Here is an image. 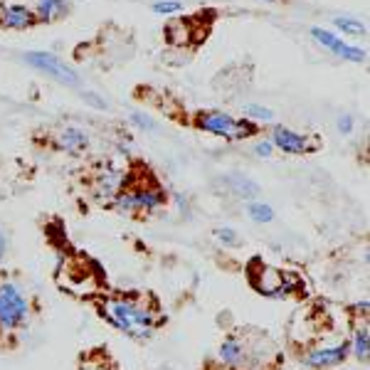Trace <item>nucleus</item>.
Segmentation results:
<instances>
[{
    "label": "nucleus",
    "instance_id": "17",
    "mask_svg": "<svg viewBox=\"0 0 370 370\" xmlns=\"http://www.w3.org/2000/svg\"><path fill=\"white\" fill-rule=\"evenodd\" d=\"M242 111H245L247 116L254 119V121H262V123H269L274 121V111L267 109V106H259V104H245L242 106Z\"/></svg>",
    "mask_w": 370,
    "mask_h": 370
},
{
    "label": "nucleus",
    "instance_id": "3",
    "mask_svg": "<svg viewBox=\"0 0 370 370\" xmlns=\"http://www.w3.org/2000/svg\"><path fill=\"white\" fill-rule=\"evenodd\" d=\"M166 203V193L151 185V188H123L111 197V208L116 212H151Z\"/></svg>",
    "mask_w": 370,
    "mask_h": 370
},
{
    "label": "nucleus",
    "instance_id": "9",
    "mask_svg": "<svg viewBox=\"0 0 370 370\" xmlns=\"http://www.w3.org/2000/svg\"><path fill=\"white\" fill-rule=\"evenodd\" d=\"M269 141L274 148L284 151V153H291V156H301V153H311L314 151V143H308V138L304 134H296V131L286 129V126H274L271 129Z\"/></svg>",
    "mask_w": 370,
    "mask_h": 370
},
{
    "label": "nucleus",
    "instance_id": "15",
    "mask_svg": "<svg viewBox=\"0 0 370 370\" xmlns=\"http://www.w3.org/2000/svg\"><path fill=\"white\" fill-rule=\"evenodd\" d=\"M247 215H249V220L259 222V225H267V222L274 220V210H271V205L252 200V203L247 205Z\"/></svg>",
    "mask_w": 370,
    "mask_h": 370
},
{
    "label": "nucleus",
    "instance_id": "23",
    "mask_svg": "<svg viewBox=\"0 0 370 370\" xmlns=\"http://www.w3.org/2000/svg\"><path fill=\"white\" fill-rule=\"evenodd\" d=\"M271 151H274V146H271V141H259L257 146H254V153H257L259 158H269Z\"/></svg>",
    "mask_w": 370,
    "mask_h": 370
},
{
    "label": "nucleus",
    "instance_id": "19",
    "mask_svg": "<svg viewBox=\"0 0 370 370\" xmlns=\"http://www.w3.org/2000/svg\"><path fill=\"white\" fill-rule=\"evenodd\" d=\"M215 237L222 242L225 247H237L240 245V234L234 232L232 227H217L215 230Z\"/></svg>",
    "mask_w": 370,
    "mask_h": 370
},
{
    "label": "nucleus",
    "instance_id": "22",
    "mask_svg": "<svg viewBox=\"0 0 370 370\" xmlns=\"http://www.w3.org/2000/svg\"><path fill=\"white\" fill-rule=\"evenodd\" d=\"M353 123H356V121H353L351 114H343V116L338 119V131H341L343 136H348V134L353 131Z\"/></svg>",
    "mask_w": 370,
    "mask_h": 370
},
{
    "label": "nucleus",
    "instance_id": "25",
    "mask_svg": "<svg viewBox=\"0 0 370 370\" xmlns=\"http://www.w3.org/2000/svg\"><path fill=\"white\" fill-rule=\"evenodd\" d=\"M264 3H277V0H264Z\"/></svg>",
    "mask_w": 370,
    "mask_h": 370
},
{
    "label": "nucleus",
    "instance_id": "24",
    "mask_svg": "<svg viewBox=\"0 0 370 370\" xmlns=\"http://www.w3.org/2000/svg\"><path fill=\"white\" fill-rule=\"evenodd\" d=\"M8 254V237H5V232L0 230V259L5 257Z\"/></svg>",
    "mask_w": 370,
    "mask_h": 370
},
{
    "label": "nucleus",
    "instance_id": "5",
    "mask_svg": "<svg viewBox=\"0 0 370 370\" xmlns=\"http://www.w3.org/2000/svg\"><path fill=\"white\" fill-rule=\"evenodd\" d=\"M23 60L27 62L30 67L49 74V77H52V79H57L60 84L79 86V74L74 72L69 64H64V62H62L57 55H49V52H27Z\"/></svg>",
    "mask_w": 370,
    "mask_h": 370
},
{
    "label": "nucleus",
    "instance_id": "21",
    "mask_svg": "<svg viewBox=\"0 0 370 370\" xmlns=\"http://www.w3.org/2000/svg\"><path fill=\"white\" fill-rule=\"evenodd\" d=\"M82 99H84L86 104H92L94 109H106V101H104V99H99L94 92H84V94H82Z\"/></svg>",
    "mask_w": 370,
    "mask_h": 370
},
{
    "label": "nucleus",
    "instance_id": "14",
    "mask_svg": "<svg viewBox=\"0 0 370 370\" xmlns=\"http://www.w3.org/2000/svg\"><path fill=\"white\" fill-rule=\"evenodd\" d=\"M351 353L360 360V363H368L370 356V333H368V323H358L353 328V343H351Z\"/></svg>",
    "mask_w": 370,
    "mask_h": 370
},
{
    "label": "nucleus",
    "instance_id": "18",
    "mask_svg": "<svg viewBox=\"0 0 370 370\" xmlns=\"http://www.w3.org/2000/svg\"><path fill=\"white\" fill-rule=\"evenodd\" d=\"M151 10L156 15H173V12L183 10V3H178V0H156L153 5H151Z\"/></svg>",
    "mask_w": 370,
    "mask_h": 370
},
{
    "label": "nucleus",
    "instance_id": "16",
    "mask_svg": "<svg viewBox=\"0 0 370 370\" xmlns=\"http://www.w3.org/2000/svg\"><path fill=\"white\" fill-rule=\"evenodd\" d=\"M333 25L338 27L343 35H365V25L360 20H353V18H333Z\"/></svg>",
    "mask_w": 370,
    "mask_h": 370
},
{
    "label": "nucleus",
    "instance_id": "11",
    "mask_svg": "<svg viewBox=\"0 0 370 370\" xmlns=\"http://www.w3.org/2000/svg\"><path fill=\"white\" fill-rule=\"evenodd\" d=\"M37 23V15L27 5H8L3 10V25L10 30H27Z\"/></svg>",
    "mask_w": 370,
    "mask_h": 370
},
{
    "label": "nucleus",
    "instance_id": "6",
    "mask_svg": "<svg viewBox=\"0 0 370 370\" xmlns=\"http://www.w3.org/2000/svg\"><path fill=\"white\" fill-rule=\"evenodd\" d=\"M351 356V343L348 341H341L336 345H326V348H314L301 358V363L311 370H326L336 368V365L345 363V358Z\"/></svg>",
    "mask_w": 370,
    "mask_h": 370
},
{
    "label": "nucleus",
    "instance_id": "12",
    "mask_svg": "<svg viewBox=\"0 0 370 370\" xmlns=\"http://www.w3.org/2000/svg\"><path fill=\"white\" fill-rule=\"evenodd\" d=\"M60 146L64 151H69V153H82L89 146V136H86V131L77 129V126H69V129H64L60 134Z\"/></svg>",
    "mask_w": 370,
    "mask_h": 370
},
{
    "label": "nucleus",
    "instance_id": "8",
    "mask_svg": "<svg viewBox=\"0 0 370 370\" xmlns=\"http://www.w3.org/2000/svg\"><path fill=\"white\" fill-rule=\"evenodd\" d=\"M311 37H314V40H316L319 45H323L326 49H331L333 55L341 57V60L356 62V64L365 62V49L353 47V45H345L343 40H341L338 35H333V32L321 30V27H311Z\"/></svg>",
    "mask_w": 370,
    "mask_h": 370
},
{
    "label": "nucleus",
    "instance_id": "2",
    "mask_svg": "<svg viewBox=\"0 0 370 370\" xmlns=\"http://www.w3.org/2000/svg\"><path fill=\"white\" fill-rule=\"evenodd\" d=\"M195 126L205 134L222 136L227 141H242V138H249V136L257 134V126L247 119H232L230 114H222V111H200L195 116Z\"/></svg>",
    "mask_w": 370,
    "mask_h": 370
},
{
    "label": "nucleus",
    "instance_id": "1",
    "mask_svg": "<svg viewBox=\"0 0 370 370\" xmlns=\"http://www.w3.org/2000/svg\"><path fill=\"white\" fill-rule=\"evenodd\" d=\"M99 314L109 321L111 326L121 331L123 336H129L134 341H146L156 333L158 319L151 308L138 304L129 296H111L99 304Z\"/></svg>",
    "mask_w": 370,
    "mask_h": 370
},
{
    "label": "nucleus",
    "instance_id": "20",
    "mask_svg": "<svg viewBox=\"0 0 370 370\" xmlns=\"http://www.w3.org/2000/svg\"><path fill=\"white\" fill-rule=\"evenodd\" d=\"M131 121L138 126V129H143V131H156L158 129V123L153 121L151 116H146V114H141V111H131Z\"/></svg>",
    "mask_w": 370,
    "mask_h": 370
},
{
    "label": "nucleus",
    "instance_id": "10",
    "mask_svg": "<svg viewBox=\"0 0 370 370\" xmlns=\"http://www.w3.org/2000/svg\"><path fill=\"white\" fill-rule=\"evenodd\" d=\"M222 185L227 188V193H232L234 197H242V200H254V197H259V193H262L259 183H254L252 178H247L242 173H230V175H225Z\"/></svg>",
    "mask_w": 370,
    "mask_h": 370
},
{
    "label": "nucleus",
    "instance_id": "13",
    "mask_svg": "<svg viewBox=\"0 0 370 370\" xmlns=\"http://www.w3.org/2000/svg\"><path fill=\"white\" fill-rule=\"evenodd\" d=\"M69 12L67 0H40L37 3V20H42V23H52L57 18H64Z\"/></svg>",
    "mask_w": 370,
    "mask_h": 370
},
{
    "label": "nucleus",
    "instance_id": "4",
    "mask_svg": "<svg viewBox=\"0 0 370 370\" xmlns=\"http://www.w3.org/2000/svg\"><path fill=\"white\" fill-rule=\"evenodd\" d=\"M27 316H30V306L23 291L10 282H0V328L15 331L25 326Z\"/></svg>",
    "mask_w": 370,
    "mask_h": 370
},
{
    "label": "nucleus",
    "instance_id": "7",
    "mask_svg": "<svg viewBox=\"0 0 370 370\" xmlns=\"http://www.w3.org/2000/svg\"><path fill=\"white\" fill-rule=\"evenodd\" d=\"M220 360L232 370H249V336L230 333L220 345Z\"/></svg>",
    "mask_w": 370,
    "mask_h": 370
}]
</instances>
